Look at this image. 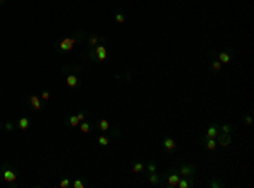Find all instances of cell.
I'll use <instances>...</instances> for the list:
<instances>
[{
  "label": "cell",
  "instance_id": "1",
  "mask_svg": "<svg viewBox=\"0 0 254 188\" xmlns=\"http://www.w3.org/2000/svg\"><path fill=\"white\" fill-rule=\"evenodd\" d=\"M180 178H181V175L178 173V171H171V173L166 175V185H168L169 188H176Z\"/></svg>",
  "mask_w": 254,
  "mask_h": 188
},
{
  "label": "cell",
  "instance_id": "2",
  "mask_svg": "<svg viewBox=\"0 0 254 188\" xmlns=\"http://www.w3.org/2000/svg\"><path fill=\"white\" fill-rule=\"evenodd\" d=\"M2 176H4V180L7 181V183H10L14 186L15 185V178H17V175H15V171L10 170V168H4L2 170Z\"/></svg>",
  "mask_w": 254,
  "mask_h": 188
},
{
  "label": "cell",
  "instance_id": "3",
  "mask_svg": "<svg viewBox=\"0 0 254 188\" xmlns=\"http://www.w3.org/2000/svg\"><path fill=\"white\" fill-rule=\"evenodd\" d=\"M181 176H185V178H191V176H195V173H197V170H195L191 164H183V166L180 168V171H178Z\"/></svg>",
  "mask_w": 254,
  "mask_h": 188
},
{
  "label": "cell",
  "instance_id": "4",
  "mask_svg": "<svg viewBox=\"0 0 254 188\" xmlns=\"http://www.w3.org/2000/svg\"><path fill=\"white\" fill-rule=\"evenodd\" d=\"M163 147L168 151V153H173V151L176 149V141H175L173 137H164L163 139Z\"/></svg>",
  "mask_w": 254,
  "mask_h": 188
},
{
  "label": "cell",
  "instance_id": "5",
  "mask_svg": "<svg viewBox=\"0 0 254 188\" xmlns=\"http://www.w3.org/2000/svg\"><path fill=\"white\" fill-rule=\"evenodd\" d=\"M75 46V39L73 37H68V39H63L59 43V49L61 51H71Z\"/></svg>",
  "mask_w": 254,
  "mask_h": 188
},
{
  "label": "cell",
  "instance_id": "6",
  "mask_svg": "<svg viewBox=\"0 0 254 188\" xmlns=\"http://www.w3.org/2000/svg\"><path fill=\"white\" fill-rule=\"evenodd\" d=\"M95 58H97L98 61L107 60V47L105 46H97L95 47Z\"/></svg>",
  "mask_w": 254,
  "mask_h": 188
},
{
  "label": "cell",
  "instance_id": "7",
  "mask_svg": "<svg viewBox=\"0 0 254 188\" xmlns=\"http://www.w3.org/2000/svg\"><path fill=\"white\" fill-rule=\"evenodd\" d=\"M217 139H219V144L220 146H224V147H227L230 142H232V137H230V134H220L219 132V136H217Z\"/></svg>",
  "mask_w": 254,
  "mask_h": 188
},
{
  "label": "cell",
  "instance_id": "8",
  "mask_svg": "<svg viewBox=\"0 0 254 188\" xmlns=\"http://www.w3.org/2000/svg\"><path fill=\"white\" fill-rule=\"evenodd\" d=\"M29 103L32 105L34 110H41V109H43V105H41V99H39L37 95H31V97H29Z\"/></svg>",
  "mask_w": 254,
  "mask_h": 188
},
{
  "label": "cell",
  "instance_id": "9",
  "mask_svg": "<svg viewBox=\"0 0 254 188\" xmlns=\"http://www.w3.org/2000/svg\"><path fill=\"white\" fill-rule=\"evenodd\" d=\"M217 136H219V129H217V125H210V127L207 129L205 139H217Z\"/></svg>",
  "mask_w": 254,
  "mask_h": 188
},
{
  "label": "cell",
  "instance_id": "10",
  "mask_svg": "<svg viewBox=\"0 0 254 188\" xmlns=\"http://www.w3.org/2000/svg\"><path fill=\"white\" fill-rule=\"evenodd\" d=\"M190 186H193V181L190 178H185V176H181L178 185H176V188H190Z\"/></svg>",
  "mask_w": 254,
  "mask_h": 188
},
{
  "label": "cell",
  "instance_id": "11",
  "mask_svg": "<svg viewBox=\"0 0 254 188\" xmlns=\"http://www.w3.org/2000/svg\"><path fill=\"white\" fill-rule=\"evenodd\" d=\"M66 85H68L69 88H75V86L78 85V78L75 76V75H68V76H66Z\"/></svg>",
  "mask_w": 254,
  "mask_h": 188
},
{
  "label": "cell",
  "instance_id": "12",
  "mask_svg": "<svg viewBox=\"0 0 254 188\" xmlns=\"http://www.w3.org/2000/svg\"><path fill=\"white\" fill-rule=\"evenodd\" d=\"M219 61L222 64H227V63H230V54H229L227 51H222V53H219Z\"/></svg>",
  "mask_w": 254,
  "mask_h": 188
},
{
  "label": "cell",
  "instance_id": "13",
  "mask_svg": "<svg viewBox=\"0 0 254 188\" xmlns=\"http://www.w3.org/2000/svg\"><path fill=\"white\" fill-rule=\"evenodd\" d=\"M205 146L208 151H215L217 149V139H205Z\"/></svg>",
  "mask_w": 254,
  "mask_h": 188
},
{
  "label": "cell",
  "instance_id": "14",
  "mask_svg": "<svg viewBox=\"0 0 254 188\" xmlns=\"http://www.w3.org/2000/svg\"><path fill=\"white\" fill-rule=\"evenodd\" d=\"M147 180H149V183H151V185H158V183H161V178L156 175V173H149V178H147Z\"/></svg>",
  "mask_w": 254,
  "mask_h": 188
},
{
  "label": "cell",
  "instance_id": "15",
  "mask_svg": "<svg viewBox=\"0 0 254 188\" xmlns=\"http://www.w3.org/2000/svg\"><path fill=\"white\" fill-rule=\"evenodd\" d=\"M29 119H27V117H22L21 120H19V127L22 129V131H26V129H29Z\"/></svg>",
  "mask_w": 254,
  "mask_h": 188
},
{
  "label": "cell",
  "instance_id": "16",
  "mask_svg": "<svg viewBox=\"0 0 254 188\" xmlns=\"http://www.w3.org/2000/svg\"><path fill=\"white\" fill-rule=\"evenodd\" d=\"M132 171H134V173H142V171H144V164L139 163V161H136L132 164Z\"/></svg>",
  "mask_w": 254,
  "mask_h": 188
},
{
  "label": "cell",
  "instance_id": "17",
  "mask_svg": "<svg viewBox=\"0 0 254 188\" xmlns=\"http://www.w3.org/2000/svg\"><path fill=\"white\" fill-rule=\"evenodd\" d=\"M98 127H100V129H102V131L105 132V131H108V129H110V124H108V120L102 119V120L98 122Z\"/></svg>",
  "mask_w": 254,
  "mask_h": 188
},
{
  "label": "cell",
  "instance_id": "18",
  "mask_svg": "<svg viewBox=\"0 0 254 188\" xmlns=\"http://www.w3.org/2000/svg\"><path fill=\"white\" fill-rule=\"evenodd\" d=\"M80 127H82V132H85V134L90 132V124H88V122H85V120H83V122H80Z\"/></svg>",
  "mask_w": 254,
  "mask_h": 188
},
{
  "label": "cell",
  "instance_id": "19",
  "mask_svg": "<svg viewBox=\"0 0 254 188\" xmlns=\"http://www.w3.org/2000/svg\"><path fill=\"white\" fill-rule=\"evenodd\" d=\"M212 68L215 70V71H219V70H222V63L219 60H214L212 61Z\"/></svg>",
  "mask_w": 254,
  "mask_h": 188
},
{
  "label": "cell",
  "instance_id": "20",
  "mask_svg": "<svg viewBox=\"0 0 254 188\" xmlns=\"http://www.w3.org/2000/svg\"><path fill=\"white\" fill-rule=\"evenodd\" d=\"M125 21V15L122 12H119V14H115V22H119V24H122V22Z\"/></svg>",
  "mask_w": 254,
  "mask_h": 188
},
{
  "label": "cell",
  "instance_id": "21",
  "mask_svg": "<svg viewBox=\"0 0 254 188\" xmlns=\"http://www.w3.org/2000/svg\"><path fill=\"white\" fill-rule=\"evenodd\" d=\"M98 144L100 146H107L108 144V137L107 136H100L98 137Z\"/></svg>",
  "mask_w": 254,
  "mask_h": 188
},
{
  "label": "cell",
  "instance_id": "22",
  "mask_svg": "<svg viewBox=\"0 0 254 188\" xmlns=\"http://www.w3.org/2000/svg\"><path fill=\"white\" fill-rule=\"evenodd\" d=\"M220 131H222L224 134H230V132H232V127H230V125H227V124H224Z\"/></svg>",
  "mask_w": 254,
  "mask_h": 188
},
{
  "label": "cell",
  "instance_id": "23",
  "mask_svg": "<svg viewBox=\"0 0 254 188\" xmlns=\"http://www.w3.org/2000/svg\"><path fill=\"white\" fill-rule=\"evenodd\" d=\"M78 124H80V120H78L76 115H71V117H69V125H78Z\"/></svg>",
  "mask_w": 254,
  "mask_h": 188
},
{
  "label": "cell",
  "instance_id": "24",
  "mask_svg": "<svg viewBox=\"0 0 254 188\" xmlns=\"http://www.w3.org/2000/svg\"><path fill=\"white\" fill-rule=\"evenodd\" d=\"M210 186H212V188H220V186H222V181H219V180H212V181H210Z\"/></svg>",
  "mask_w": 254,
  "mask_h": 188
},
{
  "label": "cell",
  "instance_id": "25",
  "mask_svg": "<svg viewBox=\"0 0 254 188\" xmlns=\"http://www.w3.org/2000/svg\"><path fill=\"white\" fill-rule=\"evenodd\" d=\"M69 185H71V183H69V180L68 178H63V180H61V183H59V186L61 188H68Z\"/></svg>",
  "mask_w": 254,
  "mask_h": 188
},
{
  "label": "cell",
  "instance_id": "26",
  "mask_svg": "<svg viewBox=\"0 0 254 188\" xmlns=\"http://www.w3.org/2000/svg\"><path fill=\"white\" fill-rule=\"evenodd\" d=\"M83 186H85V183H83L82 180H76L73 183V188H83Z\"/></svg>",
  "mask_w": 254,
  "mask_h": 188
},
{
  "label": "cell",
  "instance_id": "27",
  "mask_svg": "<svg viewBox=\"0 0 254 188\" xmlns=\"http://www.w3.org/2000/svg\"><path fill=\"white\" fill-rule=\"evenodd\" d=\"M147 171H149V173H156V164L154 163H149V164H147Z\"/></svg>",
  "mask_w": 254,
  "mask_h": 188
},
{
  "label": "cell",
  "instance_id": "28",
  "mask_svg": "<svg viewBox=\"0 0 254 188\" xmlns=\"http://www.w3.org/2000/svg\"><path fill=\"white\" fill-rule=\"evenodd\" d=\"M49 97H51V93H49V92H47V90H46V92H43V93H41V99H43V100H49Z\"/></svg>",
  "mask_w": 254,
  "mask_h": 188
},
{
  "label": "cell",
  "instance_id": "29",
  "mask_svg": "<svg viewBox=\"0 0 254 188\" xmlns=\"http://www.w3.org/2000/svg\"><path fill=\"white\" fill-rule=\"evenodd\" d=\"M244 124H246V125H251V124H252V117H251V115H246V117H244Z\"/></svg>",
  "mask_w": 254,
  "mask_h": 188
},
{
  "label": "cell",
  "instance_id": "30",
  "mask_svg": "<svg viewBox=\"0 0 254 188\" xmlns=\"http://www.w3.org/2000/svg\"><path fill=\"white\" fill-rule=\"evenodd\" d=\"M88 43H90V46H95V44L98 43V37H97V36H93V37H90V41H88Z\"/></svg>",
  "mask_w": 254,
  "mask_h": 188
},
{
  "label": "cell",
  "instance_id": "31",
  "mask_svg": "<svg viewBox=\"0 0 254 188\" xmlns=\"http://www.w3.org/2000/svg\"><path fill=\"white\" fill-rule=\"evenodd\" d=\"M5 129H7V131L10 132V131L14 129V124H12V122H7V124H5Z\"/></svg>",
  "mask_w": 254,
  "mask_h": 188
},
{
  "label": "cell",
  "instance_id": "32",
  "mask_svg": "<svg viewBox=\"0 0 254 188\" xmlns=\"http://www.w3.org/2000/svg\"><path fill=\"white\" fill-rule=\"evenodd\" d=\"M78 120H80V122H83V120H85V115H83V114H78Z\"/></svg>",
  "mask_w": 254,
  "mask_h": 188
},
{
  "label": "cell",
  "instance_id": "33",
  "mask_svg": "<svg viewBox=\"0 0 254 188\" xmlns=\"http://www.w3.org/2000/svg\"><path fill=\"white\" fill-rule=\"evenodd\" d=\"M2 4H4V0H0V5H2Z\"/></svg>",
  "mask_w": 254,
  "mask_h": 188
},
{
  "label": "cell",
  "instance_id": "34",
  "mask_svg": "<svg viewBox=\"0 0 254 188\" xmlns=\"http://www.w3.org/2000/svg\"><path fill=\"white\" fill-rule=\"evenodd\" d=\"M0 131H2V124H0Z\"/></svg>",
  "mask_w": 254,
  "mask_h": 188
}]
</instances>
